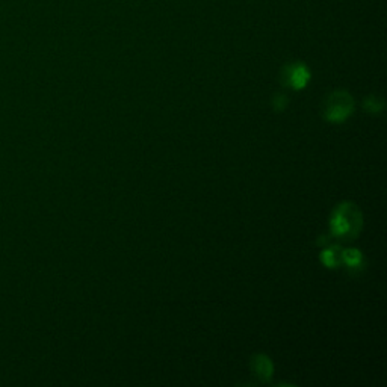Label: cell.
Masks as SVG:
<instances>
[{"label": "cell", "instance_id": "obj_1", "mask_svg": "<svg viewBox=\"0 0 387 387\" xmlns=\"http://www.w3.org/2000/svg\"><path fill=\"white\" fill-rule=\"evenodd\" d=\"M363 227V214L352 202L339 203L330 216V233L342 242L357 239Z\"/></svg>", "mask_w": 387, "mask_h": 387}, {"label": "cell", "instance_id": "obj_2", "mask_svg": "<svg viewBox=\"0 0 387 387\" xmlns=\"http://www.w3.org/2000/svg\"><path fill=\"white\" fill-rule=\"evenodd\" d=\"M354 98L345 90L330 93L323 103V117L328 123H345L354 112Z\"/></svg>", "mask_w": 387, "mask_h": 387}, {"label": "cell", "instance_id": "obj_3", "mask_svg": "<svg viewBox=\"0 0 387 387\" xmlns=\"http://www.w3.org/2000/svg\"><path fill=\"white\" fill-rule=\"evenodd\" d=\"M311 70L304 62H291L286 64L280 71V81L284 86H289L295 91H300L307 86L311 81Z\"/></svg>", "mask_w": 387, "mask_h": 387}, {"label": "cell", "instance_id": "obj_4", "mask_svg": "<svg viewBox=\"0 0 387 387\" xmlns=\"http://www.w3.org/2000/svg\"><path fill=\"white\" fill-rule=\"evenodd\" d=\"M251 371L260 383H268L274 374V363L267 354H254L251 357Z\"/></svg>", "mask_w": 387, "mask_h": 387}, {"label": "cell", "instance_id": "obj_5", "mask_svg": "<svg viewBox=\"0 0 387 387\" xmlns=\"http://www.w3.org/2000/svg\"><path fill=\"white\" fill-rule=\"evenodd\" d=\"M342 248L340 246H328L325 250L320 253V262H323L324 267L333 270L339 268L342 265Z\"/></svg>", "mask_w": 387, "mask_h": 387}, {"label": "cell", "instance_id": "obj_6", "mask_svg": "<svg viewBox=\"0 0 387 387\" xmlns=\"http://www.w3.org/2000/svg\"><path fill=\"white\" fill-rule=\"evenodd\" d=\"M363 262L364 259L360 250L357 248L342 250V265H345L350 271H360L363 267Z\"/></svg>", "mask_w": 387, "mask_h": 387}, {"label": "cell", "instance_id": "obj_7", "mask_svg": "<svg viewBox=\"0 0 387 387\" xmlns=\"http://www.w3.org/2000/svg\"><path fill=\"white\" fill-rule=\"evenodd\" d=\"M363 106H364V110H366V112H369L372 115H377V114L383 112L384 100L379 96H368L363 100Z\"/></svg>", "mask_w": 387, "mask_h": 387}, {"label": "cell", "instance_id": "obj_8", "mask_svg": "<svg viewBox=\"0 0 387 387\" xmlns=\"http://www.w3.org/2000/svg\"><path fill=\"white\" fill-rule=\"evenodd\" d=\"M287 103H289V98H287V96H284L282 93L275 94L274 98H272V108L277 110V112H282V110H284Z\"/></svg>", "mask_w": 387, "mask_h": 387}]
</instances>
